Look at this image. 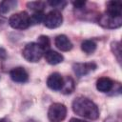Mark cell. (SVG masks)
I'll return each mask as SVG.
<instances>
[{"mask_svg": "<svg viewBox=\"0 0 122 122\" xmlns=\"http://www.w3.org/2000/svg\"><path fill=\"white\" fill-rule=\"evenodd\" d=\"M72 110L74 113L83 118L96 120L99 117V110L96 104L84 96L76 97L73 100Z\"/></svg>", "mask_w": 122, "mask_h": 122, "instance_id": "6da1fadb", "label": "cell"}, {"mask_svg": "<svg viewBox=\"0 0 122 122\" xmlns=\"http://www.w3.org/2000/svg\"><path fill=\"white\" fill-rule=\"evenodd\" d=\"M45 53V51L41 49V47L36 43V42H30V43H28L23 51H22V55L23 57L29 61V62H31V63H35V62H38L43 54Z\"/></svg>", "mask_w": 122, "mask_h": 122, "instance_id": "7a4b0ae2", "label": "cell"}, {"mask_svg": "<svg viewBox=\"0 0 122 122\" xmlns=\"http://www.w3.org/2000/svg\"><path fill=\"white\" fill-rule=\"evenodd\" d=\"M9 24L15 30H25L30 26V15L26 11H20L12 14L9 19Z\"/></svg>", "mask_w": 122, "mask_h": 122, "instance_id": "3957f363", "label": "cell"}, {"mask_svg": "<svg viewBox=\"0 0 122 122\" xmlns=\"http://www.w3.org/2000/svg\"><path fill=\"white\" fill-rule=\"evenodd\" d=\"M67 108L62 103H53L48 111V118L51 122H61L66 118Z\"/></svg>", "mask_w": 122, "mask_h": 122, "instance_id": "277c9868", "label": "cell"}, {"mask_svg": "<svg viewBox=\"0 0 122 122\" xmlns=\"http://www.w3.org/2000/svg\"><path fill=\"white\" fill-rule=\"evenodd\" d=\"M98 24L106 29H116L122 25V16H113L104 12L98 16Z\"/></svg>", "mask_w": 122, "mask_h": 122, "instance_id": "5b68a950", "label": "cell"}, {"mask_svg": "<svg viewBox=\"0 0 122 122\" xmlns=\"http://www.w3.org/2000/svg\"><path fill=\"white\" fill-rule=\"evenodd\" d=\"M63 22V16L58 10H53L48 12L43 20L44 25L49 29H55L61 26Z\"/></svg>", "mask_w": 122, "mask_h": 122, "instance_id": "8992f818", "label": "cell"}, {"mask_svg": "<svg viewBox=\"0 0 122 122\" xmlns=\"http://www.w3.org/2000/svg\"><path fill=\"white\" fill-rule=\"evenodd\" d=\"M96 64L93 62L89 63H74L72 66L74 73L78 77H82L84 75H87L89 72L94 71L96 69Z\"/></svg>", "mask_w": 122, "mask_h": 122, "instance_id": "52a82bcc", "label": "cell"}, {"mask_svg": "<svg viewBox=\"0 0 122 122\" xmlns=\"http://www.w3.org/2000/svg\"><path fill=\"white\" fill-rule=\"evenodd\" d=\"M10 76L12 79V81L17 82V83H25L29 79V74L23 67L13 68L10 71Z\"/></svg>", "mask_w": 122, "mask_h": 122, "instance_id": "ba28073f", "label": "cell"}, {"mask_svg": "<svg viewBox=\"0 0 122 122\" xmlns=\"http://www.w3.org/2000/svg\"><path fill=\"white\" fill-rule=\"evenodd\" d=\"M64 83V78L58 72L51 73L47 79L48 87L52 91H61Z\"/></svg>", "mask_w": 122, "mask_h": 122, "instance_id": "9c48e42d", "label": "cell"}, {"mask_svg": "<svg viewBox=\"0 0 122 122\" xmlns=\"http://www.w3.org/2000/svg\"><path fill=\"white\" fill-rule=\"evenodd\" d=\"M54 44L57 49H59L62 51H69L72 49V43L71 41L65 35V34H60L57 35L54 39Z\"/></svg>", "mask_w": 122, "mask_h": 122, "instance_id": "30bf717a", "label": "cell"}, {"mask_svg": "<svg viewBox=\"0 0 122 122\" xmlns=\"http://www.w3.org/2000/svg\"><path fill=\"white\" fill-rule=\"evenodd\" d=\"M113 84L114 83L111 78H109L107 76L100 77L96 81V89L101 92H109L112 90Z\"/></svg>", "mask_w": 122, "mask_h": 122, "instance_id": "8fae6325", "label": "cell"}, {"mask_svg": "<svg viewBox=\"0 0 122 122\" xmlns=\"http://www.w3.org/2000/svg\"><path fill=\"white\" fill-rule=\"evenodd\" d=\"M44 57H45V60L51 65H57V64L61 63L64 59V57L61 53H59L55 51H52V50H48L47 51H45Z\"/></svg>", "mask_w": 122, "mask_h": 122, "instance_id": "7c38bea8", "label": "cell"}, {"mask_svg": "<svg viewBox=\"0 0 122 122\" xmlns=\"http://www.w3.org/2000/svg\"><path fill=\"white\" fill-rule=\"evenodd\" d=\"M105 12L113 16H122V3L120 1H109Z\"/></svg>", "mask_w": 122, "mask_h": 122, "instance_id": "4fadbf2b", "label": "cell"}, {"mask_svg": "<svg viewBox=\"0 0 122 122\" xmlns=\"http://www.w3.org/2000/svg\"><path fill=\"white\" fill-rule=\"evenodd\" d=\"M75 88V84L73 79L71 76H67L66 78H64V83H63V87L61 89V92L65 94H70L74 91Z\"/></svg>", "mask_w": 122, "mask_h": 122, "instance_id": "5bb4252c", "label": "cell"}, {"mask_svg": "<svg viewBox=\"0 0 122 122\" xmlns=\"http://www.w3.org/2000/svg\"><path fill=\"white\" fill-rule=\"evenodd\" d=\"M81 50L87 54L93 53L96 50V43L93 40H84L81 43Z\"/></svg>", "mask_w": 122, "mask_h": 122, "instance_id": "9a60e30c", "label": "cell"}, {"mask_svg": "<svg viewBox=\"0 0 122 122\" xmlns=\"http://www.w3.org/2000/svg\"><path fill=\"white\" fill-rule=\"evenodd\" d=\"M17 5V1L15 0H5L0 2V12L5 14L15 8Z\"/></svg>", "mask_w": 122, "mask_h": 122, "instance_id": "2e32d148", "label": "cell"}, {"mask_svg": "<svg viewBox=\"0 0 122 122\" xmlns=\"http://www.w3.org/2000/svg\"><path fill=\"white\" fill-rule=\"evenodd\" d=\"M45 2L42 1H32V2H29L27 4V7L32 10L33 12H37V11H43V10L45 9Z\"/></svg>", "mask_w": 122, "mask_h": 122, "instance_id": "e0dca14e", "label": "cell"}, {"mask_svg": "<svg viewBox=\"0 0 122 122\" xmlns=\"http://www.w3.org/2000/svg\"><path fill=\"white\" fill-rule=\"evenodd\" d=\"M40 47L41 49L44 51H47L51 46V42H50V38L46 35H40L38 38H37V42H36Z\"/></svg>", "mask_w": 122, "mask_h": 122, "instance_id": "ac0fdd59", "label": "cell"}, {"mask_svg": "<svg viewBox=\"0 0 122 122\" xmlns=\"http://www.w3.org/2000/svg\"><path fill=\"white\" fill-rule=\"evenodd\" d=\"M111 49H112V51L114 56L116 57L117 61L120 63V62H121V45H120V43L117 42V41L112 42V44H111Z\"/></svg>", "mask_w": 122, "mask_h": 122, "instance_id": "d6986e66", "label": "cell"}, {"mask_svg": "<svg viewBox=\"0 0 122 122\" xmlns=\"http://www.w3.org/2000/svg\"><path fill=\"white\" fill-rule=\"evenodd\" d=\"M45 17V14L43 13V11H37V12H33L30 16V25L31 24H39L41 22H43Z\"/></svg>", "mask_w": 122, "mask_h": 122, "instance_id": "ffe728a7", "label": "cell"}, {"mask_svg": "<svg viewBox=\"0 0 122 122\" xmlns=\"http://www.w3.org/2000/svg\"><path fill=\"white\" fill-rule=\"evenodd\" d=\"M51 7H53V8H55V9H58V10H60V9H63L65 6H66V4H67V2H65V1H49L48 2Z\"/></svg>", "mask_w": 122, "mask_h": 122, "instance_id": "44dd1931", "label": "cell"}, {"mask_svg": "<svg viewBox=\"0 0 122 122\" xmlns=\"http://www.w3.org/2000/svg\"><path fill=\"white\" fill-rule=\"evenodd\" d=\"M72 4H73L74 8H76V9H83L86 2L85 1H76V2H72Z\"/></svg>", "mask_w": 122, "mask_h": 122, "instance_id": "7402d4cb", "label": "cell"}, {"mask_svg": "<svg viewBox=\"0 0 122 122\" xmlns=\"http://www.w3.org/2000/svg\"><path fill=\"white\" fill-rule=\"evenodd\" d=\"M7 57V51L5 49L3 48H0V61H3L5 60Z\"/></svg>", "mask_w": 122, "mask_h": 122, "instance_id": "603a6c76", "label": "cell"}, {"mask_svg": "<svg viewBox=\"0 0 122 122\" xmlns=\"http://www.w3.org/2000/svg\"><path fill=\"white\" fill-rule=\"evenodd\" d=\"M70 122H87V121H84V120H81V119H77V118H71L70 120Z\"/></svg>", "mask_w": 122, "mask_h": 122, "instance_id": "cb8c5ba5", "label": "cell"}, {"mask_svg": "<svg viewBox=\"0 0 122 122\" xmlns=\"http://www.w3.org/2000/svg\"><path fill=\"white\" fill-rule=\"evenodd\" d=\"M0 122H10L8 118H1L0 119Z\"/></svg>", "mask_w": 122, "mask_h": 122, "instance_id": "d4e9b609", "label": "cell"}, {"mask_svg": "<svg viewBox=\"0 0 122 122\" xmlns=\"http://www.w3.org/2000/svg\"><path fill=\"white\" fill-rule=\"evenodd\" d=\"M0 101H1V98H0Z\"/></svg>", "mask_w": 122, "mask_h": 122, "instance_id": "484cf974", "label": "cell"}, {"mask_svg": "<svg viewBox=\"0 0 122 122\" xmlns=\"http://www.w3.org/2000/svg\"><path fill=\"white\" fill-rule=\"evenodd\" d=\"M0 21H1V18H0Z\"/></svg>", "mask_w": 122, "mask_h": 122, "instance_id": "4316f807", "label": "cell"}]
</instances>
